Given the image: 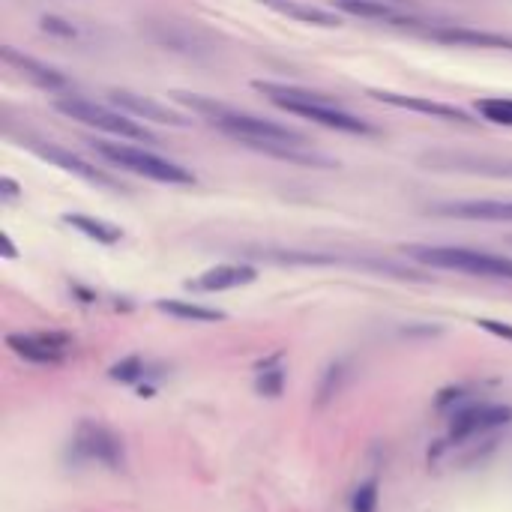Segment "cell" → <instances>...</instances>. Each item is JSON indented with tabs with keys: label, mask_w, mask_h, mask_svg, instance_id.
I'll list each match as a JSON object with an SVG mask.
<instances>
[{
	"label": "cell",
	"mask_w": 512,
	"mask_h": 512,
	"mask_svg": "<svg viewBox=\"0 0 512 512\" xmlns=\"http://www.w3.org/2000/svg\"><path fill=\"white\" fill-rule=\"evenodd\" d=\"M177 102L195 108L198 114L210 117V123L216 129H222L225 135L237 138L240 144L258 150V153H267V156H276V159H285V162H297V165H321V168H333L330 159L318 156V153H306V138L288 126H279L276 120H267V117H255V114H243V111H231L213 99H204V96H195V93H174Z\"/></svg>",
	"instance_id": "6da1fadb"
},
{
	"label": "cell",
	"mask_w": 512,
	"mask_h": 512,
	"mask_svg": "<svg viewBox=\"0 0 512 512\" xmlns=\"http://www.w3.org/2000/svg\"><path fill=\"white\" fill-rule=\"evenodd\" d=\"M258 93H264L273 105L297 114V117H306L318 126H327V129H339V132H351V135H369L375 132L366 120H360L357 114L339 108L333 99L321 96V93H312V90H300V87H288V84H273V81H255L252 84Z\"/></svg>",
	"instance_id": "7a4b0ae2"
},
{
	"label": "cell",
	"mask_w": 512,
	"mask_h": 512,
	"mask_svg": "<svg viewBox=\"0 0 512 512\" xmlns=\"http://www.w3.org/2000/svg\"><path fill=\"white\" fill-rule=\"evenodd\" d=\"M414 261L438 270H456L468 276H486V279H512V258L465 249V246H408L405 249Z\"/></svg>",
	"instance_id": "3957f363"
},
{
	"label": "cell",
	"mask_w": 512,
	"mask_h": 512,
	"mask_svg": "<svg viewBox=\"0 0 512 512\" xmlns=\"http://www.w3.org/2000/svg\"><path fill=\"white\" fill-rule=\"evenodd\" d=\"M99 156H105L108 162H114L117 168H126L132 174H141L147 180H156V183H177V186H189L195 183V174L171 159H162L156 153H147L141 147H132V144H108V141H96L93 144Z\"/></svg>",
	"instance_id": "277c9868"
},
{
	"label": "cell",
	"mask_w": 512,
	"mask_h": 512,
	"mask_svg": "<svg viewBox=\"0 0 512 512\" xmlns=\"http://www.w3.org/2000/svg\"><path fill=\"white\" fill-rule=\"evenodd\" d=\"M54 108L60 114H66L69 120H78L84 126H93V129H102L108 135H117V138H132V141H153V135L135 120L129 117L126 111H114L108 105H99V102H90L84 96H60L54 102Z\"/></svg>",
	"instance_id": "5b68a950"
},
{
	"label": "cell",
	"mask_w": 512,
	"mask_h": 512,
	"mask_svg": "<svg viewBox=\"0 0 512 512\" xmlns=\"http://www.w3.org/2000/svg\"><path fill=\"white\" fill-rule=\"evenodd\" d=\"M141 33L165 48V51H174L180 57H189V60H213L219 54L216 48V39L201 30L198 24H186V21H171V18H162V21H144L141 24Z\"/></svg>",
	"instance_id": "8992f818"
},
{
	"label": "cell",
	"mask_w": 512,
	"mask_h": 512,
	"mask_svg": "<svg viewBox=\"0 0 512 512\" xmlns=\"http://www.w3.org/2000/svg\"><path fill=\"white\" fill-rule=\"evenodd\" d=\"M417 162L426 171H438V174H471V177L512 180V156L468 153V150H426V153H420Z\"/></svg>",
	"instance_id": "52a82bcc"
},
{
	"label": "cell",
	"mask_w": 512,
	"mask_h": 512,
	"mask_svg": "<svg viewBox=\"0 0 512 512\" xmlns=\"http://www.w3.org/2000/svg\"><path fill=\"white\" fill-rule=\"evenodd\" d=\"M69 453L75 462H96L102 468H111V471H120L126 465V450H123V441L108 429V426H99V423H90L84 420L72 441H69Z\"/></svg>",
	"instance_id": "ba28073f"
},
{
	"label": "cell",
	"mask_w": 512,
	"mask_h": 512,
	"mask_svg": "<svg viewBox=\"0 0 512 512\" xmlns=\"http://www.w3.org/2000/svg\"><path fill=\"white\" fill-rule=\"evenodd\" d=\"M512 423L510 405H462L450 417V441L465 444L477 435L504 429Z\"/></svg>",
	"instance_id": "9c48e42d"
},
{
	"label": "cell",
	"mask_w": 512,
	"mask_h": 512,
	"mask_svg": "<svg viewBox=\"0 0 512 512\" xmlns=\"http://www.w3.org/2000/svg\"><path fill=\"white\" fill-rule=\"evenodd\" d=\"M6 345L36 366H57L66 360L72 339L66 333H9Z\"/></svg>",
	"instance_id": "30bf717a"
},
{
	"label": "cell",
	"mask_w": 512,
	"mask_h": 512,
	"mask_svg": "<svg viewBox=\"0 0 512 512\" xmlns=\"http://www.w3.org/2000/svg\"><path fill=\"white\" fill-rule=\"evenodd\" d=\"M438 216L468 222H512V201H441L429 207Z\"/></svg>",
	"instance_id": "8fae6325"
},
{
	"label": "cell",
	"mask_w": 512,
	"mask_h": 512,
	"mask_svg": "<svg viewBox=\"0 0 512 512\" xmlns=\"http://www.w3.org/2000/svg\"><path fill=\"white\" fill-rule=\"evenodd\" d=\"M111 102L126 111L129 117L135 120H153V123H168V126H189L186 114L156 102V99H147V96H138V93H129V90H114L111 93Z\"/></svg>",
	"instance_id": "7c38bea8"
},
{
	"label": "cell",
	"mask_w": 512,
	"mask_h": 512,
	"mask_svg": "<svg viewBox=\"0 0 512 512\" xmlns=\"http://www.w3.org/2000/svg\"><path fill=\"white\" fill-rule=\"evenodd\" d=\"M372 96L378 102H387V105H396V108H408V111H417V114H429V117H438V120H450V123H474L468 111L456 108V105H444V102H432L426 96H405V93H390V90H372Z\"/></svg>",
	"instance_id": "4fadbf2b"
},
{
	"label": "cell",
	"mask_w": 512,
	"mask_h": 512,
	"mask_svg": "<svg viewBox=\"0 0 512 512\" xmlns=\"http://www.w3.org/2000/svg\"><path fill=\"white\" fill-rule=\"evenodd\" d=\"M0 57H3V63H9L12 69H18L24 78H30L33 84H39V87H45V90H63V87H69V81H66L63 72H57V69L39 63V60L30 57V54L15 51L12 45H3V48H0Z\"/></svg>",
	"instance_id": "5bb4252c"
},
{
	"label": "cell",
	"mask_w": 512,
	"mask_h": 512,
	"mask_svg": "<svg viewBox=\"0 0 512 512\" xmlns=\"http://www.w3.org/2000/svg\"><path fill=\"white\" fill-rule=\"evenodd\" d=\"M255 267L249 264H219L207 273H201L198 279L189 282L192 291H231V288H240V285H249L255 282Z\"/></svg>",
	"instance_id": "9a60e30c"
},
{
	"label": "cell",
	"mask_w": 512,
	"mask_h": 512,
	"mask_svg": "<svg viewBox=\"0 0 512 512\" xmlns=\"http://www.w3.org/2000/svg\"><path fill=\"white\" fill-rule=\"evenodd\" d=\"M39 156L42 159H48V162H54L57 168H63L66 174H75V177H81V180H87V183H96V186H108V189H117V183L108 177V174H102V171H96L90 162H84L81 156H75V153H69V150H63V147H54V144H45V147H39Z\"/></svg>",
	"instance_id": "2e32d148"
},
{
	"label": "cell",
	"mask_w": 512,
	"mask_h": 512,
	"mask_svg": "<svg viewBox=\"0 0 512 512\" xmlns=\"http://www.w3.org/2000/svg\"><path fill=\"white\" fill-rule=\"evenodd\" d=\"M258 3L291 18V21H300V24H315V27H339L342 24V18L336 12L303 3V0H258Z\"/></svg>",
	"instance_id": "e0dca14e"
},
{
	"label": "cell",
	"mask_w": 512,
	"mask_h": 512,
	"mask_svg": "<svg viewBox=\"0 0 512 512\" xmlns=\"http://www.w3.org/2000/svg\"><path fill=\"white\" fill-rule=\"evenodd\" d=\"M432 39L447 42V45H471V48H510V36L501 33H489V30H471V27H432L429 30Z\"/></svg>",
	"instance_id": "ac0fdd59"
},
{
	"label": "cell",
	"mask_w": 512,
	"mask_h": 512,
	"mask_svg": "<svg viewBox=\"0 0 512 512\" xmlns=\"http://www.w3.org/2000/svg\"><path fill=\"white\" fill-rule=\"evenodd\" d=\"M336 9L348 12V15H360V18H378V21H390L399 27H417V18H405L399 12V6L387 3V0H333Z\"/></svg>",
	"instance_id": "d6986e66"
},
{
	"label": "cell",
	"mask_w": 512,
	"mask_h": 512,
	"mask_svg": "<svg viewBox=\"0 0 512 512\" xmlns=\"http://www.w3.org/2000/svg\"><path fill=\"white\" fill-rule=\"evenodd\" d=\"M63 222L72 225L75 231H81L84 237L96 240V243H105V246H114L123 237V231L117 225H108V222H102L96 216H84V213H66Z\"/></svg>",
	"instance_id": "ffe728a7"
},
{
	"label": "cell",
	"mask_w": 512,
	"mask_h": 512,
	"mask_svg": "<svg viewBox=\"0 0 512 512\" xmlns=\"http://www.w3.org/2000/svg\"><path fill=\"white\" fill-rule=\"evenodd\" d=\"M156 309L180 318V321H198V324H210V321H222L225 312L219 309H207V306H195V303H183V300H156Z\"/></svg>",
	"instance_id": "44dd1931"
},
{
	"label": "cell",
	"mask_w": 512,
	"mask_h": 512,
	"mask_svg": "<svg viewBox=\"0 0 512 512\" xmlns=\"http://www.w3.org/2000/svg\"><path fill=\"white\" fill-rule=\"evenodd\" d=\"M345 375H348V366L342 360L330 363L321 375V384H318V405H327L333 396H339L342 384H345Z\"/></svg>",
	"instance_id": "7402d4cb"
},
{
	"label": "cell",
	"mask_w": 512,
	"mask_h": 512,
	"mask_svg": "<svg viewBox=\"0 0 512 512\" xmlns=\"http://www.w3.org/2000/svg\"><path fill=\"white\" fill-rule=\"evenodd\" d=\"M255 390H258L261 396H267V399L282 396V390H285V369H282V366H270V363H264V366H261V372H258Z\"/></svg>",
	"instance_id": "603a6c76"
},
{
	"label": "cell",
	"mask_w": 512,
	"mask_h": 512,
	"mask_svg": "<svg viewBox=\"0 0 512 512\" xmlns=\"http://www.w3.org/2000/svg\"><path fill=\"white\" fill-rule=\"evenodd\" d=\"M108 378L120 381V384H135L138 378H144V360L141 357H126V360H120V363H114L108 369Z\"/></svg>",
	"instance_id": "cb8c5ba5"
},
{
	"label": "cell",
	"mask_w": 512,
	"mask_h": 512,
	"mask_svg": "<svg viewBox=\"0 0 512 512\" xmlns=\"http://www.w3.org/2000/svg\"><path fill=\"white\" fill-rule=\"evenodd\" d=\"M480 114L492 123H504L512 126V99H483L480 102Z\"/></svg>",
	"instance_id": "d4e9b609"
},
{
	"label": "cell",
	"mask_w": 512,
	"mask_h": 512,
	"mask_svg": "<svg viewBox=\"0 0 512 512\" xmlns=\"http://www.w3.org/2000/svg\"><path fill=\"white\" fill-rule=\"evenodd\" d=\"M351 510L354 512H378V483H375V480L363 483V486L354 492V498H351Z\"/></svg>",
	"instance_id": "484cf974"
},
{
	"label": "cell",
	"mask_w": 512,
	"mask_h": 512,
	"mask_svg": "<svg viewBox=\"0 0 512 512\" xmlns=\"http://www.w3.org/2000/svg\"><path fill=\"white\" fill-rule=\"evenodd\" d=\"M42 30L45 33H54V36H63V39H72L75 36V27L63 18H54V15H45L42 18Z\"/></svg>",
	"instance_id": "4316f807"
},
{
	"label": "cell",
	"mask_w": 512,
	"mask_h": 512,
	"mask_svg": "<svg viewBox=\"0 0 512 512\" xmlns=\"http://www.w3.org/2000/svg\"><path fill=\"white\" fill-rule=\"evenodd\" d=\"M483 330H489V333H495V336H501V339H510L512 342V327L510 324H501V321H489V318H483V321H477Z\"/></svg>",
	"instance_id": "83f0119b"
},
{
	"label": "cell",
	"mask_w": 512,
	"mask_h": 512,
	"mask_svg": "<svg viewBox=\"0 0 512 512\" xmlns=\"http://www.w3.org/2000/svg\"><path fill=\"white\" fill-rule=\"evenodd\" d=\"M0 189H3V198H6V201L18 198V192H21V189H18V183H15V180H9V177H3V180H0Z\"/></svg>",
	"instance_id": "f1b7e54d"
},
{
	"label": "cell",
	"mask_w": 512,
	"mask_h": 512,
	"mask_svg": "<svg viewBox=\"0 0 512 512\" xmlns=\"http://www.w3.org/2000/svg\"><path fill=\"white\" fill-rule=\"evenodd\" d=\"M0 246H3V255H6V258H15V246H12L9 234H0Z\"/></svg>",
	"instance_id": "f546056e"
},
{
	"label": "cell",
	"mask_w": 512,
	"mask_h": 512,
	"mask_svg": "<svg viewBox=\"0 0 512 512\" xmlns=\"http://www.w3.org/2000/svg\"><path fill=\"white\" fill-rule=\"evenodd\" d=\"M387 3H393V6H405L408 0H387Z\"/></svg>",
	"instance_id": "4dcf8cb0"
}]
</instances>
